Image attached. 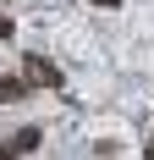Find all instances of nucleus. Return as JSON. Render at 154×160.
Segmentation results:
<instances>
[{"mask_svg":"<svg viewBox=\"0 0 154 160\" xmlns=\"http://www.w3.org/2000/svg\"><path fill=\"white\" fill-rule=\"evenodd\" d=\"M22 78H28V88H66V72L50 55H22Z\"/></svg>","mask_w":154,"mask_h":160,"instance_id":"obj_1","label":"nucleus"},{"mask_svg":"<svg viewBox=\"0 0 154 160\" xmlns=\"http://www.w3.org/2000/svg\"><path fill=\"white\" fill-rule=\"evenodd\" d=\"M39 144H44V132H39V127H22V132H11V144L0 149V160H17V155H33Z\"/></svg>","mask_w":154,"mask_h":160,"instance_id":"obj_2","label":"nucleus"},{"mask_svg":"<svg viewBox=\"0 0 154 160\" xmlns=\"http://www.w3.org/2000/svg\"><path fill=\"white\" fill-rule=\"evenodd\" d=\"M33 88H28V78L17 72V78H0V105H17V99H28Z\"/></svg>","mask_w":154,"mask_h":160,"instance_id":"obj_3","label":"nucleus"},{"mask_svg":"<svg viewBox=\"0 0 154 160\" xmlns=\"http://www.w3.org/2000/svg\"><path fill=\"white\" fill-rule=\"evenodd\" d=\"M11 33H17V28H11V17H0V39H11Z\"/></svg>","mask_w":154,"mask_h":160,"instance_id":"obj_4","label":"nucleus"},{"mask_svg":"<svg viewBox=\"0 0 154 160\" xmlns=\"http://www.w3.org/2000/svg\"><path fill=\"white\" fill-rule=\"evenodd\" d=\"M94 6H121V0H94Z\"/></svg>","mask_w":154,"mask_h":160,"instance_id":"obj_5","label":"nucleus"},{"mask_svg":"<svg viewBox=\"0 0 154 160\" xmlns=\"http://www.w3.org/2000/svg\"><path fill=\"white\" fill-rule=\"evenodd\" d=\"M149 160H154V132H149Z\"/></svg>","mask_w":154,"mask_h":160,"instance_id":"obj_6","label":"nucleus"}]
</instances>
